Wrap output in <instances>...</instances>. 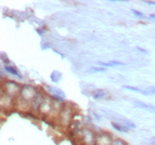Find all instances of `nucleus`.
<instances>
[{
    "mask_svg": "<svg viewBox=\"0 0 155 145\" xmlns=\"http://www.w3.org/2000/svg\"><path fill=\"white\" fill-rule=\"evenodd\" d=\"M21 88L19 84L15 81H10V80H7L2 83V88H1V92L10 96L11 99H17L21 92Z\"/></svg>",
    "mask_w": 155,
    "mask_h": 145,
    "instance_id": "1",
    "label": "nucleus"
},
{
    "mask_svg": "<svg viewBox=\"0 0 155 145\" xmlns=\"http://www.w3.org/2000/svg\"><path fill=\"white\" fill-rule=\"evenodd\" d=\"M37 94H38V91L33 86H31V85H23L21 88V92L19 96H20L21 99H23L24 101L31 103L36 99Z\"/></svg>",
    "mask_w": 155,
    "mask_h": 145,
    "instance_id": "2",
    "label": "nucleus"
},
{
    "mask_svg": "<svg viewBox=\"0 0 155 145\" xmlns=\"http://www.w3.org/2000/svg\"><path fill=\"white\" fill-rule=\"evenodd\" d=\"M81 138L83 145H95V133L89 129L81 130Z\"/></svg>",
    "mask_w": 155,
    "mask_h": 145,
    "instance_id": "3",
    "label": "nucleus"
},
{
    "mask_svg": "<svg viewBox=\"0 0 155 145\" xmlns=\"http://www.w3.org/2000/svg\"><path fill=\"white\" fill-rule=\"evenodd\" d=\"M113 140L106 132H100L95 134V145H112Z\"/></svg>",
    "mask_w": 155,
    "mask_h": 145,
    "instance_id": "4",
    "label": "nucleus"
},
{
    "mask_svg": "<svg viewBox=\"0 0 155 145\" xmlns=\"http://www.w3.org/2000/svg\"><path fill=\"white\" fill-rule=\"evenodd\" d=\"M72 111L70 109V106H63L62 110L60 111V115H59V119L61 121V123L63 125H69L71 122V119H72Z\"/></svg>",
    "mask_w": 155,
    "mask_h": 145,
    "instance_id": "5",
    "label": "nucleus"
},
{
    "mask_svg": "<svg viewBox=\"0 0 155 145\" xmlns=\"http://www.w3.org/2000/svg\"><path fill=\"white\" fill-rule=\"evenodd\" d=\"M15 106H16V109H17L18 111L26 112V111H28V110L30 109V103L27 102V101H24L23 99H21L20 96H18V98L15 100Z\"/></svg>",
    "mask_w": 155,
    "mask_h": 145,
    "instance_id": "6",
    "label": "nucleus"
},
{
    "mask_svg": "<svg viewBox=\"0 0 155 145\" xmlns=\"http://www.w3.org/2000/svg\"><path fill=\"white\" fill-rule=\"evenodd\" d=\"M52 102L51 100H50V98H44V101L42 102L41 106H40V109H39V112H41L43 115H48V114L51 112L52 110Z\"/></svg>",
    "mask_w": 155,
    "mask_h": 145,
    "instance_id": "7",
    "label": "nucleus"
},
{
    "mask_svg": "<svg viewBox=\"0 0 155 145\" xmlns=\"http://www.w3.org/2000/svg\"><path fill=\"white\" fill-rule=\"evenodd\" d=\"M134 105L136 107H140V109H143L145 111H148V112H152V113H155V106L152 105V104H147L144 103L142 101H139V100H134Z\"/></svg>",
    "mask_w": 155,
    "mask_h": 145,
    "instance_id": "8",
    "label": "nucleus"
},
{
    "mask_svg": "<svg viewBox=\"0 0 155 145\" xmlns=\"http://www.w3.org/2000/svg\"><path fill=\"white\" fill-rule=\"evenodd\" d=\"M5 71H6L7 73H9V74H11V75H15V76L19 78V79H21V78H22L20 73L18 72V70H17L16 68L11 67V65H5Z\"/></svg>",
    "mask_w": 155,
    "mask_h": 145,
    "instance_id": "9",
    "label": "nucleus"
},
{
    "mask_svg": "<svg viewBox=\"0 0 155 145\" xmlns=\"http://www.w3.org/2000/svg\"><path fill=\"white\" fill-rule=\"evenodd\" d=\"M106 95V92L104 90H101V89H98L95 90L92 93V98L94 100H101V99H104Z\"/></svg>",
    "mask_w": 155,
    "mask_h": 145,
    "instance_id": "10",
    "label": "nucleus"
},
{
    "mask_svg": "<svg viewBox=\"0 0 155 145\" xmlns=\"http://www.w3.org/2000/svg\"><path fill=\"white\" fill-rule=\"evenodd\" d=\"M124 89L126 90H130V91H133V92H137V93H142L144 95H151V94L147 92V90H142V89H139V88H135V86H131V85H124Z\"/></svg>",
    "mask_w": 155,
    "mask_h": 145,
    "instance_id": "11",
    "label": "nucleus"
},
{
    "mask_svg": "<svg viewBox=\"0 0 155 145\" xmlns=\"http://www.w3.org/2000/svg\"><path fill=\"white\" fill-rule=\"evenodd\" d=\"M112 127L114 130L119 131V132H123V133H127L129 132V129L126 126L122 125L121 123H119V122H112Z\"/></svg>",
    "mask_w": 155,
    "mask_h": 145,
    "instance_id": "12",
    "label": "nucleus"
},
{
    "mask_svg": "<svg viewBox=\"0 0 155 145\" xmlns=\"http://www.w3.org/2000/svg\"><path fill=\"white\" fill-rule=\"evenodd\" d=\"M100 65H102L103 68L105 67H121V65H124L123 62L121 61H110V62H100L99 63Z\"/></svg>",
    "mask_w": 155,
    "mask_h": 145,
    "instance_id": "13",
    "label": "nucleus"
},
{
    "mask_svg": "<svg viewBox=\"0 0 155 145\" xmlns=\"http://www.w3.org/2000/svg\"><path fill=\"white\" fill-rule=\"evenodd\" d=\"M62 78V74L59 71H54V72H52L51 74V80L53 82H59L60 80H61Z\"/></svg>",
    "mask_w": 155,
    "mask_h": 145,
    "instance_id": "14",
    "label": "nucleus"
},
{
    "mask_svg": "<svg viewBox=\"0 0 155 145\" xmlns=\"http://www.w3.org/2000/svg\"><path fill=\"white\" fill-rule=\"evenodd\" d=\"M105 71H106V69L103 68V67H101V68H99V67H92L89 70V72H105Z\"/></svg>",
    "mask_w": 155,
    "mask_h": 145,
    "instance_id": "15",
    "label": "nucleus"
},
{
    "mask_svg": "<svg viewBox=\"0 0 155 145\" xmlns=\"http://www.w3.org/2000/svg\"><path fill=\"white\" fill-rule=\"evenodd\" d=\"M131 11L134 13L136 17H139V18H141V19H145V16L142 13V12H140V11H137V10H134V9H132Z\"/></svg>",
    "mask_w": 155,
    "mask_h": 145,
    "instance_id": "16",
    "label": "nucleus"
},
{
    "mask_svg": "<svg viewBox=\"0 0 155 145\" xmlns=\"http://www.w3.org/2000/svg\"><path fill=\"white\" fill-rule=\"evenodd\" d=\"M112 145H126V143L124 142L123 140H120V138H117V140H114Z\"/></svg>",
    "mask_w": 155,
    "mask_h": 145,
    "instance_id": "17",
    "label": "nucleus"
},
{
    "mask_svg": "<svg viewBox=\"0 0 155 145\" xmlns=\"http://www.w3.org/2000/svg\"><path fill=\"white\" fill-rule=\"evenodd\" d=\"M147 92L151 94V95H152V94H155V88H148V89H147Z\"/></svg>",
    "mask_w": 155,
    "mask_h": 145,
    "instance_id": "18",
    "label": "nucleus"
},
{
    "mask_svg": "<svg viewBox=\"0 0 155 145\" xmlns=\"http://www.w3.org/2000/svg\"><path fill=\"white\" fill-rule=\"evenodd\" d=\"M136 50H139V51L142 52V53H147V51H146L145 49H142V48H140V47H136Z\"/></svg>",
    "mask_w": 155,
    "mask_h": 145,
    "instance_id": "19",
    "label": "nucleus"
},
{
    "mask_svg": "<svg viewBox=\"0 0 155 145\" xmlns=\"http://www.w3.org/2000/svg\"><path fill=\"white\" fill-rule=\"evenodd\" d=\"M150 18H151V19H154V20H155V13H153V14H150Z\"/></svg>",
    "mask_w": 155,
    "mask_h": 145,
    "instance_id": "20",
    "label": "nucleus"
},
{
    "mask_svg": "<svg viewBox=\"0 0 155 145\" xmlns=\"http://www.w3.org/2000/svg\"><path fill=\"white\" fill-rule=\"evenodd\" d=\"M153 143H154V144H155V137H154V138H153Z\"/></svg>",
    "mask_w": 155,
    "mask_h": 145,
    "instance_id": "21",
    "label": "nucleus"
}]
</instances>
